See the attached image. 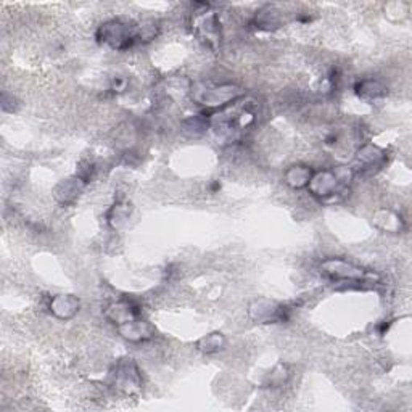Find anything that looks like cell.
Listing matches in <instances>:
<instances>
[{
	"mask_svg": "<svg viewBox=\"0 0 412 412\" xmlns=\"http://www.w3.org/2000/svg\"><path fill=\"white\" fill-rule=\"evenodd\" d=\"M356 162L363 169H374L384 164L385 162V152L377 145H364L358 150L356 155Z\"/></svg>",
	"mask_w": 412,
	"mask_h": 412,
	"instance_id": "12",
	"label": "cell"
},
{
	"mask_svg": "<svg viewBox=\"0 0 412 412\" xmlns=\"http://www.w3.org/2000/svg\"><path fill=\"white\" fill-rule=\"evenodd\" d=\"M356 94L364 100H377L386 95V87L379 81L374 79H364L356 85Z\"/></svg>",
	"mask_w": 412,
	"mask_h": 412,
	"instance_id": "14",
	"label": "cell"
},
{
	"mask_svg": "<svg viewBox=\"0 0 412 412\" xmlns=\"http://www.w3.org/2000/svg\"><path fill=\"white\" fill-rule=\"evenodd\" d=\"M98 41L108 45L113 50H126L135 42L139 37L137 29L132 24L119 22V19H112L98 28L97 33Z\"/></svg>",
	"mask_w": 412,
	"mask_h": 412,
	"instance_id": "2",
	"label": "cell"
},
{
	"mask_svg": "<svg viewBox=\"0 0 412 412\" xmlns=\"http://www.w3.org/2000/svg\"><path fill=\"white\" fill-rule=\"evenodd\" d=\"M308 189L314 197L329 198L338 192L341 185L336 180L334 171H318V173H313V175H311Z\"/></svg>",
	"mask_w": 412,
	"mask_h": 412,
	"instance_id": "5",
	"label": "cell"
},
{
	"mask_svg": "<svg viewBox=\"0 0 412 412\" xmlns=\"http://www.w3.org/2000/svg\"><path fill=\"white\" fill-rule=\"evenodd\" d=\"M375 225L381 230H386V232H398L401 229V218L398 214L391 213L388 209L380 211L379 214H375L374 219Z\"/></svg>",
	"mask_w": 412,
	"mask_h": 412,
	"instance_id": "16",
	"label": "cell"
},
{
	"mask_svg": "<svg viewBox=\"0 0 412 412\" xmlns=\"http://www.w3.org/2000/svg\"><path fill=\"white\" fill-rule=\"evenodd\" d=\"M311 175H313V171H311L308 166H291L287 171H285V182H287L290 187L293 189H301L308 187Z\"/></svg>",
	"mask_w": 412,
	"mask_h": 412,
	"instance_id": "13",
	"label": "cell"
},
{
	"mask_svg": "<svg viewBox=\"0 0 412 412\" xmlns=\"http://www.w3.org/2000/svg\"><path fill=\"white\" fill-rule=\"evenodd\" d=\"M79 300L74 295H57L50 301V311L58 319H71L79 311Z\"/></svg>",
	"mask_w": 412,
	"mask_h": 412,
	"instance_id": "10",
	"label": "cell"
},
{
	"mask_svg": "<svg viewBox=\"0 0 412 412\" xmlns=\"http://www.w3.org/2000/svg\"><path fill=\"white\" fill-rule=\"evenodd\" d=\"M105 316L110 323H113L117 327L132 323V320L140 318V311L134 303H130L129 300H121L117 303H112L105 311Z\"/></svg>",
	"mask_w": 412,
	"mask_h": 412,
	"instance_id": "8",
	"label": "cell"
},
{
	"mask_svg": "<svg viewBox=\"0 0 412 412\" xmlns=\"http://www.w3.org/2000/svg\"><path fill=\"white\" fill-rule=\"evenodd\" d=\"M192 98L200 105H205V107L214 108V107H223V105H229L239 100L243 95V90L237 87V85L232 84H195L192 90Z\"/></svg>",
	"mask_w": 412,
	"mask_h": 412,
	"instance_id": "1",
	"label": "cell"
},
{
	"mask_svg": "<svg viewBox=\"0 0 412 412\" xmlns=\"http://www.w3.org/2000/svg\"><path fill=\"white\" fill-rule=\"evenodd\" d=\"M323 274L332 280H346V282H363L368 277V273L359 266L348 263L345 259L329 258L320 264Z\"/></svg>",
	"mask_w": 412,
	"mask_h": 412,
	"instance_id": "3",
	"label": "cell"
},
{
	"mask_svg": "<svg viewBox=\"0 0 412 412\" xmlns=\"http://www.w3.org/2000/svg\"><path fill=\"white\" fill-rule=\"evenodd\" d=\"M198 350L203 351L206 354H214V353H219L221 350L225 346V338L223 334H219V332H214V334H209L203 336V338L198 340Z\"/></svg>",
	"mask_w": 412,
	"mask_h": 412,
	"instance_id": "15",
	"label": "cell"
},
{
	"mask_svg": "<svg viewBox=\"0 0 412 412\" xmlns=\"http://www.w3.org/2000/svg\"><path fill=\"white\" fill-rule=\"evenodd\" d=\"M84 189V180L81 178H68L63 179L62 182L55 189V197L62 205H69L79 197V194Z\"/></svg>",
	"mask_w": 412,
	"mask_h": 412,
	"instance_id": "11",
	"label": "cell"
},
{
	"mask_svg": "<svg viewBox=\"0 0 412 412\" xmlns=\"http://www.w3.org/2000/svg\"><path fill=\"white\" fill-rule=\"evenodd\" d=\"M114 384H117L119 390L126 391V393H132V391L140 388L139 369L132 359H124L117 366Z\"/></svg>",
	"mask_w": 412,
	"mask_h": 412,
	"instance_id": "6",
	"label": "cell"
},
{
	"mask_svg": "<svg viewBox=\"0 0 412 412\" xmlns=\"http://www.w3.org/2000/svg\"><path fill=\"white\" fill-rule=\"evenodd\" d=\"M256 23H258V26L261 28L274 26V24H277V15L271 8L263 10V12H259L258 17H256Z\"/></svg>",
	"mask_w": 412,
	"mask_h": 412,
	"instance_id": "18",
	"label": "cell"
},
{
	"mask_svg": "<svg viewBox=\"0 0 412 412\" xmlns=\"http://www.w3.org/2000/svg\"><path fill=\"white\" fill-rule=\"evenodd\" d=\"M209 121L203 117H192L189 119H185L184 124H182V130L185 135H189V137H200V135L206 132V129H208Z\"/></svg>",
	"mask_w": 412,
	"mask_h": 412,
	"instance_id": "17",
	"label": "cell"
},
{
	"mask_svg": "<svg viewBox=\"0 0 412 412\" xmlns=\"http://www.w3.org/2000/svg\"><path fill=\"white\" fill-rule=\"evenodd\" d=\"M250 318L255 323L259 324H271V323H282L285 320V308L275 303L273 300H256L250 304Z\"/></svg>",
	"mask_w": 412,
	"mask_h": 412,
	"instance_id": "4",
	"label": "cell"
},
{
	"mask_svg": "<svg viewBox=\"0 0 412 412\" xmlns=\"http://www.w3.org/2000/svg\"><path fill=\"white\" fill-rule=\"evenodd\" d=\"M118 330L126 340L134 341V343L152 338L155 334V329L152 327V324L147 323V320H144L142 318L135 319V320H132V323L121 325V327H118Z\"/></svg>",
	"mask_w": 412,
	"mask_h": 412,
	"instance_id": "9",
	"label": "cell"
},
{
	"mask_svg": "<svg viewBox=\"0 0 412 412\" xmlns=\"http://www.w3.org/2000/svg\"><path fill=\"white\" fill-rule=\"evenodd\" d=\"M195 29H197V34L202 37L209 47H216L219 44L221 39V24L219 19L213 12H203L200 15L195 22Z\"/></svg>",
	"mask_w": 412,
	"mask_h": 412,
	"instance_id": "7",
	"label": "cell"
}]
</instances>
